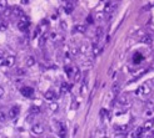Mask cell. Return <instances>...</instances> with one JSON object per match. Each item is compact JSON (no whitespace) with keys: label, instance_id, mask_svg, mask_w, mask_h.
Wrapping results in <instances>:
<instances>
[{"label":"cell","instance_id":"1","mask_svg":"<svg viewBox=\"0 0 154 138\" xmlns=\"http://www.w3.org/2000/svg\"><path fill=\"white\" fill-rule=\"evenodd\" d=\"M150 91H152V85L150 83H144V85H141L137 88L135 93L138 96H145V95L150 93Z\"/></svg>","mask_w":154,"mask_h":138},{"label":"cell","instance_id":"2","mask_svg":"<svg viewBox=\"0 0 154 138\" xmlns=\"http://www.w3.org/2000/svg\"><path fill=\"white\" fill-rule=\"evenodd\" d=\"M29 24H30L29 19L26 18L25 15H23V16L20 18V20L18 21V29L21 30V31H25L26 29H28V26H29Z\"/></svg>","mask_w":154,"mask_h":138},{"label":"cell","instance_id":"3","mask_svg":"<svg viewBox=\"0 0 154 138\" xmlns=\"http://www.w3.org/2000/svg\"><path fill=\"white\" fill-rule=\"evenodd\" d=\"M44 131H45V128L41 123H34L32 127V132L34 134H43Z\"/></svg>","mask_w":154,"mask_h":138},{"label":"cell","instance_id":"4","mask_svg":"<svg viewBox=\"0 0 154 138\" xmlns=\"http://www.w3.org/2000/svg\"><path fill=\"white\" fill-rule=\"evenodd\" d=\"M19 112H20V108L18 106H14L11 107L10 110H9V113H8V116L10 117V118H16L18 116H19Z\"/></svg>","mask_w":154,"mask_h":138},{"label":"cell","instance_id":"5","mask_svg":"<svg viewBox=\"0 0 154 138\" xmlns=\"http://www.w3.org/2000/svg\"><path fill=\"white\" fill-rule=\"evenodd\" d=\"M20 92H21L23 96H25V97H32L33 93H34V90L32 87H21Z\"/></svg>","mask_w":154,"mask_h":138},{"label":"cell","instance_id":"6","mask_svg":"<svg viewBox=\"0 0 154 138\" xmlns=\"http://www.w3.org/2000/svg\"><path fill=\"white\" fill-rule=\"evenodd\" d=\"M114 9H115V3H113V1H108L107 4H105V8H104V11L107 14H110L114 11Z\"/></svg>","mask_w":154,"mask_h":138},{"label":"cell","instance_id":"7","mask_svg":"<svg viewBox=\"0 0 154 138\" xmlns=\"http://www.w3.org/2000/svg\"><path fill=\"white\" fill-rule=\"evenodd\" d=\"M143 132H144L143 127H138V128H135V129H134V132L129 133L128 136H129V137H140L141 134H143Z\"/></svg>","mask_w":154,"mask_h":138},{"label":"cell","instance_id":"8","mask_svg":"<svg viewBox=\"0 0 154 138\" xmlns=\"http://www.w3.org/2000/svg\"><path fill=\"white\" fill-rule=\"evenodd\" d=\"M153 126H154V121L153 119H148L147 122L144 123V126H143V129L145 132H149L153 129Z\"/></svg>","mask_w":154,"mask_h":138},{"label":"cell","instance_id":"9","mask_svg":"<svg viewBox=\"0 0 154 138\" xmlns=\"http://www.w3.org/2000/svg\"><path fill=\"white\" fill-rule=\"evenodd\" d=\"M116 101H118V103H120V105H123V106H127L129 102V98L127 95H122V96H119L118 98H116Z\"/></svg>","mask_w":154,"mask_h":138},{"label":"cell","instance_id":"10","mask_svg":"<svg viewBox=\"0 0 154 138\" xmlns=\"http://www.w3.org/2000/svg\"><path fill=\"white\" fill-rule=\"evenodd\" d=\"M152 41H153V39H152L150 35H148V34H145L144 36H141V38H140V42H143V44L150 45V44H152Z\"/></svg>","mask_w":154,"mask_h":138},{"label":"cell","instance_id":"11","mask_svg":"<svg viewBox=\"0 0 154 138\" xmlns=\"http://www.w3.org/2000/svg\"><path fill=\"white\" fill-rule=\"evenodd\" d=\"M14 63H15V57H14V56H8V57H5V62H4V65H5V66H8V67H11Z\"/></svg>","mask_w":154,"mask_h":138},{"label":"cell","instance_id":"12","mask_svg":"<svg viewBox=\"0 0 154 138\" xmlns=\"http://www.w3.org/2000/svg\"><path fill=\"white\" fill-rule=\"evenodd\" d=\"M74 30L78 32H80V34H84V32L87 31V26L84 25V24H78V25L74 26Z\"/></svg>","mask_w":154,"mask_h":138},{"label":"cell","instance_id":"13","mask_svg":"<svg viewBox=\"0 0 154 138\" xmlns=\"http://www.w3.org/2000/svg\"><path fill=\"white\" fill-rule=\"evenodd\" d=\"M58 136L61 138L66 137V128H65V126L63 123H61V126H60V128H59V131H58Z\"/></svg>","mask_w":154,"mask_h":138},{"label":"cell","instance_id":"14","mask_svg":"<svg viewBox=\"0 0 154 138\" xmlns=\"http://www.w3.org/2000/svg\"><path fill=\"white\" fill-rule=\"evenodd\" d=\"M103 32H104L103 27H98V29H96V31H95V42H96V41L99 42L100 38L103 36Z\"/></svg>","mask_w":154,"mask_h":138},{"label":"cell","instance_id":"15","mask_svg":"<svg viewBox=\"0 0 154 138\" xmlns=\"http://www.w3.org/2000/svg\"><path fill=\"white\" fill-rule=\"evenodd\" d=\"M65 74L68 75V77H71L75 74V69H73L71 66H65Z\"/></svg>","mask_w":154,"mask_h":138},{"label":"cell","instance_id":"16","mask_svg":"<svg viewBox=\"0 0 154 138\" xmlns=\"http://www.w3.org/2000/svg\"><path fill=\"white\" fill-rule=\"evenodd\" d=\"M44 97L46 98V100H49V101H54L55 100V93H54L53 91H48V92H45Z\"/></svg>","mask_w":154,"mask_h":138},{"label":"cell","instance_id":"17","mask_svg":"<svg viewBox=\"0 0 154 138\" xmlns=\"http://www.w3.org/2000/svg\"><path fill=\"white\" fill-rule=\"evenodd\" d=\"M49 108H50L53 112H57L59 110V105L55 102V101H50V103H49Z\"/></svg>","mask_w":154,"mask_h":138},{"label":"cell","instance_id":"18","mask_svg":"<svg viewBox=\"0 0 154 138\" xmlns=\"http://www.w3.org/2000/svg\"><path fill=\"white\" fill-rule=\"evenodd\" d=\"M34 65H35V59H34V56L26 57V66H28V67H32Z\"/></svg>","mask_w":154,"mask_h":138},{"label":"cell","instance_id":"19","mask_svg":"<svg viewBox=\"0 0 154 138\" xmlns=\"http://www.w3.org/2000/svg\"><path fill=\"white\" fill-rule=\"evenodd\" d=\"M73 10H74V4H71V3H66V5H65V13L71 14L73 13Z\"/></svg>","mask_w":154,"mask_h":138},{"label":"cell","instance_id":"20","mask_svg":"<svg viewBox=\"0 0 154 138\" xmlns=\"http://www.w3.org/2000/svg\"><path fill=\"white\" fill-rule=\"evenodd\" d=\"M46 39H48V34H44L41 38L39 39V42H38V44H39V46H40V47H44L45 42H46Z\"/></svg>","mask_w":154,"mask_h":138},{"label":"cell","instance_id":"21","mask_svg":"<svg viewBox=\"0 0 154 138\" xmlns=\"http://www.w3.org/2000/svg\"><path fill=\"white\" fill-rule=\"evenodd\" d=\"M70 88H71V85H68L66 82H64V83L61 85V92H63V93H65V92L70 91Z\"/></svg>","mask_w":154,"mask_h":138},{"label":"cell","instance_id":"22","mask_svg":"<svg viewBox=\"0 0 154 138\" xmlns=\"http://www.w3.org/2000/svg\"><path fill=\"white\" fill-rule=\"evenodd\" d=\"M80 78H82V72H80V70H75L74 81H75V82H79V81H80Z\"/></svg>","mask_w":154,"mask_h":138},{"label":"cell","instance_id":"23","mask_svg":"<svg viewBox=\"0 0 154 138\" xmlns=\"http://www.w3.org/2000/svg\"><path fill=\"white\" fill-rule=\"evenodd\" d=\"M119 83H114V85H113V88H112V93L114 95V96H116V93H118V92H119Z\"/></svg>","mask_w":154,"mask_h":138},{"label":"cell","instance_id":"24","mask_svg":"<svg viewBox=\"0 0 154 138\" xmlns=\"http://www.w3.org/2000/svg\"><path fill=\"white\" fill-rule=\"evenodd\" d=\"M13 13L15 14V15H18V16H20V18H21V16H23V15H24V13H23V10H21V9H20V8H14V10H13Z\"/></svg>","mask_w":154,"mask_h":138},{"label":"cell","instance_id":"25","mask_svg":"<svg viewBox=\"0 0 154 138\" xmlns=\"http://www.w3.org/2000/svg\"><path fill=\"white\" fill-rule=\"evenodd\" d=\"M91 66H93V60H87L83 62V67L85 69H91Z\"/></svg>","mask_w":154,"mask_h":138},{"label":"cell","instance_id":"26","mask_svg":"<svg viewBox=\"0 0 154 138\" xmlns=\"http://www.w3.org/2000/svg\"><path fill=\"white\" fill-rule=\"evenodd\" d=\"M154 114V108H147L145 112H144V116L145 117H152Z\"/></svg>","mask_w":154,"mask_h":138},{"label":"cell","instance_id":"27","mask_svg":"<svg viewBox=\"0 0 154 138\" xmlns=\"http://www.w3.org/2000/svg\"><path fill=\"white\" fill-rule=\"evenodd\" d=\"M79 52L83 54V55L88 54V46H87V45H82V46L79 47Z\"/></svg>","mask_w":154,"mask_h":138},{"label":"cell","instance_id":"28","mask_svg":"<svg viewBox=\"0 0 154 138\" xmlns=\"http://www.w3.org/2000/svg\"><path fill=\"white\" fill-rule=\"evenodd\" d=\"M8 29V24L5 21H0V31H5Z\"/></svg>","mask_w":154,"mask_h":138},{"label":"cell","instance_id":"29","mask_svg":"<svg viewBox=\"0 0 154 138\" xmlns=\"http://www.w3.org/2000/svg\"><path fill=\"white\" fill-rule=\"evenodd\" d=\"M96 19L99 20V21L104 20V13H103V11H98V13H96Z\"/></svg>","mask_w":154,"mask_h":138},{"label":"cell","instance_id":"30","mask_svg":"<svg viewBox=\"0 0 154 138\" xmlns=\"http://www.w3.org/2000/svg\"><path fill=\"white\" fill-rule=\"evenodd\" d=\"M99 52H100V51H99L98 46H96V42H94V46H93V55H94V56H96Z\"/></svg>","mask_w":154,"mask_h":138},{"label":"cell","instance_id":"31","mask_svg":"<svg viewBox=\"0 0 154 138\" xmlns=\"http://www.w3.org/2000/svg\"><path fill=\"white\" fill-rule=\"evenodd\" d=\"M10 14H11V10H10L9 8H5V9H4V11H3V16H5V18H7V16L10 15Z\"/></svg>","mask_w":154,"mask_h":138},{"label":"cell","instance_id":"32","mask_svg":"<svg viewBox=\"0 0 154 138\" xmlns=\"http://www.w3.org/2000/svg\"><path fill=\"white\" fill-rule=\"evenodd\" d=\"M15 72H16V75H20V76H24L26 74V71L24 69H16Z\"/></svg>","mask_w":154,"mask_h":138},{"label":"cell","instance_id":"33","mask_svg":"<svg viewBox=\"0 0 154 138\" xmlns=\"http://www.w3.org/2000/svg\"><path fill=\"white\" fill-rule=\"evenodd\" d=\"M32 113H33V114H36V113H40V108H39V107L33 106V107H32Z\"/></svg>","mask_w":154,"mask_h":138},{"label":"cell","instance_id":"34","mask_svg":"<svg viewBox=\"0 0 154 138\" xmlns=\"http://www.w3.org/2000/svg\"><path fill=\"white\" fill-rule=\"evenodd\" d=\"M105 136V133L103 132V129H98L95 133V137H104Z\"/></svg>","mask_w":154,"mask_h":138},{"label":"cell","instance_id":"35","mask_svg":"<svg viewBox=\"0 0 154 138\" xmlns=\"http://www.w3.org/2000/svg\"><path fill=\"white\" fill-rule=\"evenodd\" d=\"M7 119V116H5V113L3 112V111H0V122H4Z\"/></svg>","mask_w":154,"mask_h":138},{"label":"cell","instance_id":"36","mask_svg":"<svg viewBox=\"0 0 154 138\" xmlns=\"http://www.w3.org/2000/svg\"><path fill=\"white\" fill-rule=\"evenodd\" d=\"M147 108H154V101H148L147 102Z\"/></svg>","mask_w":154,"mask_h":138},{"label":"cell","instance_id":"37","mask_svg":"<svg viewBox=\"0 0 154 138\" xmlns=\"http://www.w3.org/2000/svg\"><path fill=\"white\" fill-rule=\"evenodd\" d=\"M0 6L1 8H8V3H7V0H0Z\"/></svg>","mask_w":154,"mask_h":138},{"label":"cell","instance_id":"38","mask_svg":"<svg viewBox=\"0 0 154 138\" xmlns=\"http://www.w3.org/2000/svg\"><path fill=\"white\" fill-rule=\"evenodd\" d=\"M87 23H88V24H93V23H94V20H93V16H91V15H88V16H87Z\"/></svg>","mask_w":154,"mask_h":138},{"label":"cell","instance_id":"39","mask_svg":"<svg viewBox=\"0 0 154 138\" xmlns=\"http://www.w3.org/2000/svg\"><path fill=\"white\" fill-rule=\"evenodd\" d=\"M85 92H87V86H85V82H84V83H83V86H82V91H80V93H82V95H84Z\"/></svg>","mask_w":154,"mask_h":138},{"label":"cell","instance_id":"40","mask_svg":"<svg viewBox=\"0 0 154 138\" xmlns=\"http://www.w3.org/2000/svg\"><path fill=\"white\" fill-rule=\"evenodd\" d=\"M33 118H34V116H33V114H30V116H26V121H28V122H32Z\"/></svg>","mask_w":154,"mask_h":138},{"label":"cell","instance_id":"41","mask_svg":"<svg viewBox=\"0 0 154 138\" xmlns=\"http://www.w3.org/2000/svg\"><path fill=\"white\" fill-rule=\"evenodd\" d=\"M39 34H40V27H38V29L35 30V34H34V36H38Z\"/></svg>","mask_w":154,"mask_h":138},{"label":"cell","instance_id":"42","mask_svg":"<svg viewBox=\"0 0 154 138\" xmlns=\"http://www.w3.org/2000/svg\"><path fill=\"white\" fill-rule=\"evenodd\" d=\"M0 59H5V54H4V51L0 50Z\"/></svg>","mask_w":154,"mask_h":138},{"label":"cell","instance_id":"43","mask_svg":"<svg viewBox=\"0 0 154 138\" xmlns=\"http://www.w3.org/2000/svg\"><path fill=\"white\" fill-rule=\"evenodd\" d=\"M4 62H5V59H0V66L4 65Z\"/></svg>","mask_w":154,"mask_h":138},{"label":"cell","instance_id":"44","mask_svg":"<svg viewBox=\"0 0 154 138\" xmlns=\"http://www.w3.org/2000/svg\"><path fill=\"white\" fill-rule=\"evenodd\" d=\"M61 27H63V29H66V25H65L64 21H61Z\"/></svg>","mask_w":154,"mask_h":138},{"label":"cell","instance_id":"45","mask_svg":"<svg viewBox=\"0 0 154 138\" xmlns=\"http://www.w3.org/2000/svg\"><path fill=\"white\" fill-rule=\"evenodd\" d=\"M29 3V0H21V4H28Z\"/></svg>","mask_w":154,"mask_h":138},{"label":"cell","instance_id":"46","mask_svg":"<svg viewBox=\"0 0 154 138\" xmlns=\"http://www.w3.org/2000/svg\"><path fill=\"white\" fill-rule=\"evenodd\" d=\"M3 95H4V90L0 87V96H3Z\"/></svg>","mask_w":154,"mask_h":138},{"label":"cell","instance_id":"47","mask_svg":"<svg viewBox=\"0 0 154 138\" xmlns=\"http://www.w3.org/2000/svg\"><path fill=\"white\" fill-rule=\"evenodd\" d=\"M0 98H1V96H0Z\"/></svg>","mask_w":154,"mask_h":138}]
</instances>
